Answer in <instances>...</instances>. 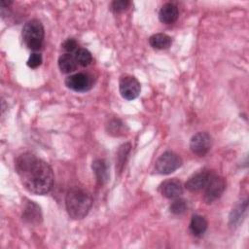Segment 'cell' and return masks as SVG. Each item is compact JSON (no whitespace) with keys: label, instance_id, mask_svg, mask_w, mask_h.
Returning <instances> with one entry per match:
<instances>
[{"label":"cell","instance_id":"cell-3","mask_svg":"<svg viewBox=\"0 0 249 249\" xmlns=\"http://www.w3.org/2000/svg\"><path fill=\"white\" fill-rule=\"evenodd\" d=\"M44 27L40 20H28L22 29V39L26 47L32 51L41 49L44 41Z\"/></svg>","mask_w":249,"mask_h":249},{"label":"cell","instance_id":"cell-23","mask_svg":"<svg viewBox=\"0 0 249 249\" xmlns=\"http://www.w3.org/2000/svg\"><path fill=\"white\" fill-rule=\"evenodd\" d=\"M42 63V55L38 53H33L30 54L28 60H27V65L30 68H37L40 66Z\"/></svg>","mask_w":249,"mask_h":249},{"label":"cell","instance_id":"cell-9","mask_svg":"<svg viewBox=\"0 0 249 249\" xmlns=\"http://www.w3.org/2000/svg\"><path fill=\"white\" fill-rule=\"evenodd\" d=\"M212 176L213 173L210 170H201L191 176L186 182L185 187L190 192H198L206 187Z\"/></svg>","mask_w":249,"mask_h":249},{"label":"cell","instance_id":"cell-2","mask_svg":"<svg viewBox=\"0 0 249 249\" xmlns=\"http://www.w3.org/2000/svg\"><path fill=\"white\" fill-rule=\"evenodd\" d=\"M65 205L69 216L80 220L86 217L92 205L90 194L79 187H74L68 191L65 197Z\"/></svg>","mask_w":249,"mask_h":249},{"label":"cell","instance_id":"cell-6","mask_svg":"<svg viewBox=\"0 0 249 249\" xmlns=\"http://www.w3.org/2000/svg\"><path fill=\"white\" fill-rule=\"evenodd\" d=\"M226 188L225 180L217 175H214L209 180L208 184L204 188V196L203 198L206 203H212L216 199H218L222 194L224 193Z\"/></svg>","mask_w":249,"mask_h":249},{"label":"cell","instance_id":"cell-17","mask_svg":"<svg viewBox=\"0 0 249 249\" xmlns=\"http://www.w3.org/2000/svg\"><path fill=\"white\" fill-rule=\"evenodd\" d=\"M74 57L78 63V65H81L83 67L89 65L92 61L91 53L87 49H84V48H79L74 53Z\"/></svg>","mask_w":249,"mask_h":249},{"label":"cell","instance_id":"cell-12","mask_svg":"<svg viewBox=\"0 0 249 249\" xmlns=\"http://www.w3.org/2000/svg\"><path fill=\"white\" fill-rule=\"evenodd\" d=\"M92 170L93 173L96 177V180L99 184L103 185L108 181L109 178V173H108V167L106 162L103 160L97 159L95 160H93L92 162Z\"/></svg>","mask_w":249,"mask_h":249},{"label":"cell","instance_id":"cell-19","mask_svg":"<svg viewBox=\"0 0 249 249\" xmlns=\"http://www.w3.org/2000/svg\"><path fill=\"white\" fill-rule=\"evenodd\" d=\"M130 151V144L129 143H125L124 145H122L119 149L118 155H117V168L118 170L121 172L124 165L125 164V160L127 158V155Z\"/></svg>","mask_w":249,"mask_h":249},{"label":"cell","instance_id":"cell-20","mask_svg":"<svg viewBox=\"0 0 249 249\" xmlns=\"http://www.w3.org/2000/svg\"><path fill=\"white\" fill-rule=\"evenodd\" d=\"M170 212L174 215H182L187 210V203L183 199H176L170 204Z\"/></svg>","mask_w":249,"mask_h":249},{"label":"cell","instance_id":"cell-18","mask_svg":"<svg viewBox=\"0 0 249 249\" xmlns=\"http://www.w3.org/2000/svg\"><path fill=\"white\" fill-rule=\"evenodd\" d=\"M247 209V200L241 202V204H239L236 208H234L230 216V225L231 226H235L237 225V223H239L240 218L243 217L244 212Z\"/></svg>","mask_w":249,"mask_h":249},{"label":"cell","instance_id":"cell-11","mask_svg":"<svg viewBox=\"0 0 249 249\" xmlns=\"http://www.w3.org/2000/svg\"><path fill=\"white\" fill-rule=\"evenodd\" d=\"M179 12L176 5L173 3H165L160 10L159 18L162 23L171 24L178 18Z\"/></svg>","mask_w":249,"mask_h":249},{"label":"cell","instance_id":"cell-21","mask_svg":"<svg viewBox=\"0 0 249 249\" xmlns=\"http://www.w3.org/2000/svg\"><path fill=\"white\" fill-rule=\"evenodd\" d=\"M107 126L108 133L112 135H119L124 130V124L120 120H112Z\"/></svg>","mask_w":249,"mask_h":249},{"label":"cell","instance_id":"cell-10","mask_svg":"<svg viewBox=\"0 0 249 249\" xmlns=\"http://www.w3.org/2000/svg\"><path fill=\"white\" fill-rule=\"evenodd\" d=\"M160 193L166 198H176L183 193V186L181 181L176 178L165 180L160 187Z\"/></svg>","mask_w":249,"mask_h":249},{"label":"cell","instance_id":"cell-5","mask_svg":"<svg viewBox=\"0 0 249 249\" xmlns=\"http://www.w3.org/2000/svg\"><path fill=\"white\" fill-rule=\"evenodd\" d=\"M140 83L132 76H123L119 82L121 95L126 100L135 99L140 93Z\"/></svg>","mask_w":249,"mask_h":249},{"label":"cell","instance_id":"cell-7","mask_svg":"<svg viewBox=\"0 0 249 249\" xmlns=\"http://www.w3.org/2000/svg\"><path fill=\"white\" fill-rule=\"evenodd\" d=\"M65 85L74 91H87L92 87V77L87 73H76L66 78Z\"/></svg>","mask_w":249,"mask_h":249},{"label":"cell","instance_id":"cell-14","mask_svg":"<svg viewBox=\"0 0 249 249\" xmlns=\"http://www.w3.org/2000/svg\"><path fill=\"white\" fill-rule=\"evenodd\" d=\"M208 223L203 216L195 215L190 222V231L195 236H201L207 230Z\"/></svg>","mask_w":249,"mask_h":249},{"label":"cell","instance_id":"cell-16","mask_svg":"<svg viewBox=\"0 0 249 249\" xmlns=\"http://www.w3.org/2000/svg\"><path fill=\"white\" fill-rule=\"evenodd\" d=\"M171 38L164 33H157L149 38V44L151 47L157 50L168 49L171 45Z\"/></svg>","mask_w":249,"mask_h":249},{"label":"cell","instance_id":"cell-1","mask_svg":"<svg viewBox=\"0 0 249 249\" xmlns=\"http://www.w3.org/2000/svg\"><path fill=\"white\" fill-rule=\"evenodd\" d=\"M15 167L23 187L29 193L45 195L52 190L53 172L45 160L27 152L17 158Z\"/></svg>","mask_w":249,"mask_h":249},{"label":"cell","instance_id":"cell-15","mask_svg":"<svg viewBox=\"0 0 249 249\" xmlns=\"http://www.w3.org/2000/svg\"><path fill=\"white\" fill-rule=\"evenodd\" d=\"M78 63L71 53H64L58 58V67L62 73L68 74L74 72L77 69Z\"/></svg>","mask_w":249,"mask_h":249},{"label":"cell","instance_id":"cell-24","mask_svg":"<svg viewBox=\"0 0 249 249\" xmlns=\"http://www.w3.org/2000/svg\"><path fill=\"white\" fill-rule=\"evenodd\" d=\"M62 49L67 52V53H75L79 48H78V43L74 39H67L62 43Z\"/></svg>","mask_w":249,"mask_h":249},{"label":"cell","instance_id":"cell-22","mask_svg":"<svg viewBox=\"0 0 249 249\" xmlns=\"http://www.w3.org/2000/svg\"><path fill=\"white\" fill-rule=\"evenodd\" d=\"M129 4V1L126 0H116L111 3V10L115 13H122L128 8Z\"/></svg>","mask_w":249,"mask_h":249},{"label":"cell","instance_id":"cell-8","mask_svg":"<svg viewBox=\"0 0 249 249\" xmlns=\"http://www.w3.org/2000/svg\"><path fill=\"white\" fill-rule=\"evenodd\" d=\"M211 147V137L206 132H197L196 133L190 141V148L192 152L198 156H205Z\"/></svg>","mask_w":249,"mask_h":249},{"label":"cell","instance_id":"cell-4","mask_svg":"<svg viewBox=\"0 0 249 249\" xmlns=\"http://www.w3.org/2000/svg\"><path fill=\"white\" fill-rule=\"evenodd\" d=\"M182 165V159L174 152H164L157 160L155 169L160 174H170Z\"/></svg>","mask_w":249,"mask_h":249},{"label":"cell","instance_id":"cell-13","mask_svg":"<svg viewBox=\"0 0 249 249\" xmlns=\"http://www.w3.org/2000/svg\"><path fill=\"white\" fill-rule=\"evenodd\" d=\"M22 219L31 224L39 223L42 220L40 207L33 201H29L23 211Z\"/></svg>","mask_w":249,"mask_h":249}]
</instances>
